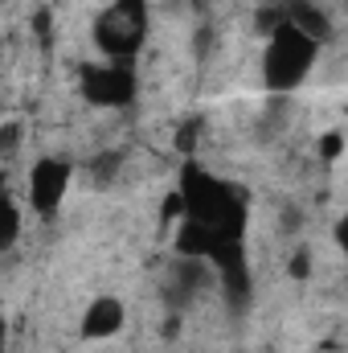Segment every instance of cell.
<instances>
[{"instance_id": "obj_5", "label": "cell", "mask_w": 348, "mask_h": 353, "mask_svg": "<svg viewBox=\"0 0 348 353\" xmlns=\"http://www.w3.org/2000/svg\"><path fill=\"white\" fill-rule=\"evenodd\" d=\"M119 329H123V304L111 300V296L94 300L87 308V316H83V337H87V341H107V337H115Z\"/></svg>"}, {"instance_id": "obj_7", "label": "cell", "mask_w": 348, "mask_h": 353, "mask_svg": "<svg viewBox=\"0 0 348 353\" xmlns=\"http://www.w3.org/2000/svg\"><path fill=\"white\" fill-rule=\"evenodd\" d=\"M320 152H324L328 161H336V157H340V132H328V136L320 140Z\"/></svg>"}, {"instance_id": "obj_9", "label": "cell", "mask_w": 348, "mask_h": 353, "mask_svg": "<svg viewBox=\"0 0 348 353\" xmlns=\"http://www.w3.org/2000/svg\"><path fill=\"white\" fill-rule=\"evenodd\" d=\"M17 140H21V123H8V128L0 132V148H4V152H12V148H17Z\"/></svg>"}, {"instance_id": "obj_8", "label": "cell", "mask_w": 348, "mask_h": 353, "mask_svg": "<svg viewBox=\"0 0 348 353\" xmlns=\"http://www.w3.org/2000/svg\"><path fill=\"white\" fill-rule=\"evenodd\" d=\"M307 271H312V255L299 251V255L291 259V275H295V279H307Z\"/></svg>"}, {"instance_id": "obj_6", "label": "cell", "mask_w": 348, "mask_h": 353, "mask_svg": "<svg viewBox=\"0 0 348 353\" xmlns=\"http://www.w3.org/2000/svg\"><path fill=\"white\" fill-rule=\"evenodd\" d=\"M21 239V210L8 193H0V251H8Z\"/></svg>"}, {"instance_id": "obj_1", "label": "cell", "mask_w": 348, "mask_h": 353, "mask_svg": "<svg viewBox=\"0 0 348 353\" xmlns=\"http://www.w3.org/2000/svg\"><path fill=\"white\" fill-rule=\"evenodd\" d=\"M316 54H320V46H316L307 33H299V29L287 21V12H283V25L270 29L266 54H262V79H266V87L283 90V94L295 90L307 74H312Z\"/></svg>"}, {"instance_id": "obj_10", "label": "cell", "mask_w": 348, "mask_h": 353, "mask_svg": "<svg viewBox=\"0 0 348 353\" xmlns=\"http://www.w3.org/2000/svg\"><path fill=\"white\" fill-rule=\"evenodd\" d=\"M4 345H8V321H4V312H0V353H4Z\"/></svg>"}, {"instance_id": "obj_4", "label": "cell", "mask_w": 348, "mask_h": 353, "mask_svg": "<svg viewBox=\"0 0 348 353\" xmlns=\"http://www.w3.org/2000/svg\"><path fill=\"white\" fill-rule=\"evenodd\" d=\"M66 189H70V165H66V161L45 157V161L33 165V176H29V205H33L37 214L50 218V214L62 205Z\"/></svg>"}, {"instance_id": "obj_3", "label": "cell", "mask_w": 348, "mask_h": 353, "mask_svg": "<svg viewBox=\"0 0 348 353\" xmlns=\"http://www.w3.org/2000/svg\"><path fill=\"white\" fill-rule=\"evenodd\" d=\"M83 94L94 107H127L135 94V74L127 62H102L83 70Z\"/></svg>"}, {"instance_id": "obj_2", "label": "cell", "mask_w": 348, "mask_h": 353, "mask_svg": "<svg viewBox=\"0 0 348 353\" xmlns=\"http://www.w3.org/2000/svg\"><path fill=\"white\" fill-rule=\"evenodd\" d=\"M148 37V4L144 0H115L94 21V46L107 54V62H131V54Z\"/></svg>"}]
</instances>
